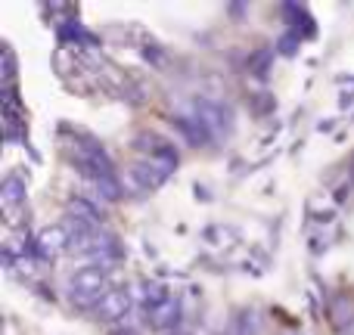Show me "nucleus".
<instances>
[{
	"mask_svg": "<svg viewBox=\"0 0 354 335\" xmlns=\"http://www.w3.org/2000/svg\"><path fill=\"white\" fill-rule=\"evenodd\" d=\"M93 183H97L100 195H103L106 202H118V199H122V186H118V180L112 174L109 177H100V180H93Z\"/></svg>",
	"mask_w": 354,
	"mask_h": 335,
	"instance_id": "9d476101",
	"label": "nucleus"
},
{
	"mask_svg": "<svg viewBox=\"0 0 354 335\" xmlns=\"http://www.w3.org/2000/svg\"><path fill=\"white\" fill-rule=\"evenodd\" d=\"M68 214H72L75 224H100L97 211H93L87 202H81V199H72V202H68Z\"/></svg>",
	"mask_w": 354,
	"mask_h": 335,
	"instance_id": "1a4fd4ad",
	"label": "nucleus"
},
{
	"mask_svg": "<svg viewBox=\"0 0 354 335\" xmlns=\"http://www.w3.org/2000/svg\"><path fill=\"white\" fill-rule=\"evenodd\" d=\"M0 205H3V214H6V224H19V208L25 205V183L22 177L10 174L0 186Z\"/></svg>",
	"mask_w": 354,
	"mask_h": 335,
	"instance_id": "7ed1b4c3",
	"label": "nucleus"
},
{
	"mask_svg": "<svg viewBox=\"0 0 354 335\" xmlns=\"http://www.w3.org/2000/svg\"><path fill=\"white\" fill-rule=\"evenodd\" d=\"M330 314H333V323L339 326V329L348 332L354 326V301L348 298V295H336L330 305Z\"/></svg>",
	"mask_w": 354,
	"mask_h": 335,
	"instance_id": "6e6552de",
	"label": "nucleus"
},
{
	"mask_svg": "<svg viewBox=\"0 0 354 335\" xmlns=\"http://www.w3.org/2000/svg\"><path fill=\"white\" fill-rule=\"evenodd\" d=\"M93 314H97V320H103V323L124 320L131 314V292L128 289H109V295L93 307Z\"/></svg>",
	"mask_w": 354,
	"mask_h": 335,
	"instance_id": "f03ea898",
	"label": "nucleus"
},
{
	"mask_svg": "<svg viewBox=\"0 0 354 335\" xmlns=\"http://www.w3.org/2000/svg\"><path fill=\"white\" fill-rule=\"evenodd\" d=\"M196 118L208 128V134H221V131L233 128L230 109H224L221 103H208V99H199V103H196Z\"/></svg>",
	"mask_w": 354,
	"mask_h": 335,
	"instance_id": "20e7f679",
	"label": "nucleus"
},
{
	"mask_svg": "<svg viewBox=\"0 0 354 335\" xmlns=\"http://www.w3.org/2000/svg\"><path fill=\"white\" fill-rule=\"evenodd\" d=\"M177 311H180L177 298H165L162 305L149 307V323H153L156 329H168V326L177 323Z\"/></svg>",
	"mask_w": 354,
	"mask_h": 335,
	"instance_id": "0eeeda50",
	"label": "nucleus"
},
{
	"mask_svg": "<svg viewBox=\"0 0 354 335\" xmlns=\"http://www.w3.org/2000/svg\"><path fill=\"white\" fill-rule=\"evenodd\" d=\"M345 335H354V326H351V329H348V332H345Z\"/></svg>",
	"mask_w": 354,
	"mask_h": 335,
	"instance_id": "f8f14e48",
	"label": "nucleus"
},
{
	"mask_svg": "<svg viewBox=\"0 0 354 335\" xmlns=\"http://www.w3.org/2000/svg\"><path fill=\"white\" fill-rule=\"evenodd\" d=\"M174 128L180 131V134L187 137L193 146H202V143L208 140V128H205V124H202L196 115H177V118H174Z\"/></svg>",
	"mask_w": 354,
	"mask_h": 335,
	"instance_id": "423d86ee",
	"label": "nucleus"
},
{
	"mask_svg": "<svg viewBox=\"0 0 354 335\" xmlns=\"http://www.w3.org/2000/svg\"><path fill=\"white\" fill-rule=\"evenodd\" d=\"M299 37H301V35H286V37H283V44H280L283 53H292V50H295V41H299Z\"/></svg>",
	"mask_w": 354,
	"mask_h": 335,
	"instance_id": "9b49d317",
	"label": "nucleus"
},
{
	"mask_svg": "<svg viewBox=\"0 0 354 335\" xmlns=\"http://www.w3.org/2000/svg\"><path fill=\"white\" fill-rule=\"evenodd\" d=\"M66 249H68V233L62 227H44L35 239V251L41 261H50V258H56Z\"/></svg>",
	"mask_w": 354,
	"mask_h": 335,
	"instance_id": "39448f33",
	"label": "nucleus"
},
{
	"mask_svg": "<svg viewBox=\"0 0 354 335\" xmlns=\"http://www.w3.org/2000/svg\"><path fill=\"white\" fill-rule=\"evenodd\" d=\"M68 295H72L75 307H97L100 301L109 295V280H106L103 267H81L75 270L72 283H68Z\"/></svg>",
	"mask_w": 354,
	"mask_h": 335,
	"instance_id": "f257e3e1",
	"label": "nucleus"
}]
</instances>
